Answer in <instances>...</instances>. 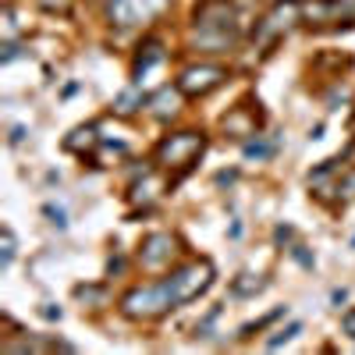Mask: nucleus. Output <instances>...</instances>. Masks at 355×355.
Wrapping results in <instances>:
<instances>
[{
    "label": "nucleus",
    "instance_id": "obj_1",
    "mask_svg": "<svg viewBox=\"0 0 355 355\" xmlns=\"http://www.w3.org/2000/svg\"><path fill=\"white\" fill-rule=\"evenodd\" d=\"M242 11L231 0H202L192 21V46L206 53H224L242 36Z\"/></svg>",
    "mask_w": 355,
    "mask_h": 355
},
{
    "label": "nucleus",
    "instance_id": "obj_2",
    "mask_svg": "<svg viewBox=\"0 0 355 355\" xmlns=\"http://www.w3.org/2000/svg\"><path fill=\"white\" fill-rule=\"evenodd\" d=\"M171 309H178V299H174L167 277L150 281V284H139V288H132L121 299V313L128 320H157V316H164Z\"/></svg>",
    "mask_w": 355,
    "mask_h": 355
},
{
    "label": "nucleus",
    "instance_id": "obj_3",
    "mask_svg": "<svg viewBox=\"0 0 355 355\" xmlns=\"http://www.w3.org/2000/svg\"><path fill=\"white\" fill-rule=\"evenodd\" d=\"M206 150V135L196 132V128H185V132H174L167 135L160 146H157V164L164 171H189Z\"/></svg>",
    "mask_w": 355,
    "mask_h": 355
},
{
    "label": "nucleus",
    "instance_id": "obj_4",
    "mask_svg": "<svg viewBox=\"0 0 355 355\" xmlns=\"http://www.w3.org/2000/svg\"><path fill=\"white\" fill-rule=\"evenodd\" d=\"M167 284L174 291L178 306H185V302L199 299V295L214 284V263L210 259H189V263L174 266V270L167 274Z\"/></svg>",
    "mask_w": 355,
    "mask_h": 355
},
{
    "label": "nucleus",
    "instance_id": "obj_5",
    "mask_svg": "<svg viewBox=\"0 0 355 355\" xmlns=\"http://www.w3.org/2000/svg\"><path fill=\"white\" fill-rule=\"evenodd\" d=\"M171 0H107V21L114 28H135L150 25L157 15L167 11Z\"/></svg>",
    "mask_w": 355,
    "mask_h": 355
},
{
    "label": "nucleus",
    "instance_id": "obj_6",
    "mask_svg": "<svg viewBox=\"0 0 355 355\" xmlns=\"http://www.w3.org/2000/svg\"><path fill=\"white\" fill-rule=\"evenodd\" d=\"M224 82H227V68H220V64H189L182 75H178L174 85L182 89L185 96L199 100V96H210Z\"/></svg>",
    "mask_w": 355,
    "mask_h": 355
},
{
    "label": "nucleus",
    "instance_id": "obj_7",
    "mask_svg": "<svg viewBox=\"0 0 355 355\" xmlns=\"http://www.w3.org/2000/svg\"><path fill=\"white\" fill-rule=\"evenodd\" d=\"M178 256V239L171 231H153V234H146L142 245H139V266L146 274H157V270H167L171 259Z\"/></svg>",
    "mask_w": 355,
    "mask_h": 355
},
{
    "label": "nucleus",
    "instance_id": "obj_8",
    "mask_svg": "<svg viewBox=\"0 0 355 355\" xmlns=\"http://www.w3.org/2000/svg\"><path fill=\"white\" fill-rule=\"evenodd\" d=\"M299 18H302V0H277L274 11L256 25V40H259L263 46H266V43H277Z\"/></svg>",
    "mask_w": 355,
    "mask_h": 355
},
{
    "label": "nucleus",
    "instance_id": "obj_9",
    "mask_svg": "<svg viewBox=\"0 0 355 355\" xmlns=\"http://www.w3.org/2000/svg\"><path fill=\"white\" fill-rule=\"evenodd\" d=\"M182 100H185V93L178 85H160L157 93L146 100V107H150V114L157 117V121H171V117L182 110Z\"/></svg>",
    "mask_w": 355,
    "mask_h": 355
},
{
    "label": "nucleus",
    "instance_id": "obj_10",
    "mask_svg": "<svg viewBox=\"0 0 355 355\" xmlns=\"http://www.w3.org/2000/svg\"><path fill=\"white\" fill-rule=\"evenodd\" d=\"M220 128H224V135H231V139H249V135H256V128H259V114H256L252 107H234L224 121H220Z\"/></svg>",
    "mask_w": 355,
    "mask_h": 355
},
{
    "label": "nucleus",
    "instance_id": "obj_11",
    "mask_svg": "<svg viewBox=\"0 0 355 355\" xmlns=\"http://www.w3.org/2000/svg\"><path fill=\"white\" fill-rule=\"evenodd\" d=\"M164 61V43L157 40V36H150L142 46H139V57H135V75H146L153 64H160Z\"/></svg>",
    "mask_w": 355,
    "mask_h": 355
},
{
    "label": "nucleus",
    "instance_id": "obj_12",
    "mask_svg": "<svg viewBox=\"0 0 355 355\" xmlns=\"http://www.w3.org/2000/svg\"><path fill=\"white\" fill-rule=\"evenodd\" d=\"M100 146V139H96V128H75L68 139H64V150H71V153H93Z\"/></svg>",
    "mask_w": 355,
    "mask_h": 355
},
{
    "label": "nucleus",
    "instance_id": "obj_13",
    "mask_svg": "<svg viewBox=\"0 0 355 355\" xmlns=\"http://www.w3.org/2000/svg\"><path fill=\"white\" fill-rule=\"evenodd\" d=\"M146 100L135 93V89H128V93H121V96H117L114 100V114H121V117H128V114H135L139 107H142Z\"/></svg>",
    "mask_w": 355,
    "mask_h": 355
},
{
    "label": "nucleus",
    "instance_id": "obj_14",
    "mask_svg": "<svg viewBox=\"0 0 355 355\" xmlns=\"http://www.w3.org/2000/svg\"><path fill=\"white\" fill-rule=\"evenodd\" d=\"M263 284H266V281H259V277H252V274H242L239 281L231 284V291H234V295H256V291H263Z\"/></svg>",
    "mask_w": 355,
    "mask_h": 355
},
{
    "label": "nucleus",
    "instance_id": "obj_15",
    "mask_svg": "<svg viewBox=\"0 0 355 355\" xmlns=\"http://www.w3.org/2000/svg\"><path fill=\"white\" fill-rule=\"evenodd\" d=\"M36 4H40L43 11H50V15H68V11L75 8V0H36Z\"/></svg>",
    "mask_w": 355,
    "mask_h": 355
},
{
    "label": "nucleus",
    "instance_id": "obj_16",
    "mask_svg": "<svg viewBox=\"0 0 355 355\" xmlns=\"http://www.w3.org/2000/svg\"><path fill=\"white\" fill-rule=\"evenodd\" d=\"M299 331H302V323H291V327H288V331H281L277 338H270V341H266V348H281L284 341H291V338H295V334H299Z\"/></svg>",
    "mask_w": 355,
    "mask_h": 355
},
{
    "label": "nucleus",
    "instance_id": "obj_17",
    "mask_svg": "<svg viewBox=\"0 0 355 355\" xmlns=\"http://www.w3.org/2000/svg\"><path fill=\"white\" fill-rule=\"evenodd\" d=\"M11 259H15V234L4 227V266H8Z\"/></svg>",
    "mask_w": 355,
    "mask_h": 355
},
{
    "label": "nucleus",
    "instance_id": "obj_18",
    "mask_svg": "<svg viewBox=\"0 0 355 355\" xmlns=\"http://www.w3.org/2000/svg\"><path fill=\"white\" fill-rule=\"evenodd\" d=\"M270 150H266V146H259V142H252V146H245V157H266Z\"/></svg>",
    "mask_w": 355,
    "mask_h": 355
},
{
    "label": "nucleus",
    "instance_id": "obj_19",
    "mask_svg": "<svg viewBox=\"0 0 355 355\" xmlns=\"http://www.w3.org/2000/svg\"><path fill=\"white\" fill-rule=\"evenodd\" d=\"M345 331L355 338V313H348V316H345Z\"/></svg>",
    "mask_w": 355,
    "mask_h": 355
}]
</instances>
